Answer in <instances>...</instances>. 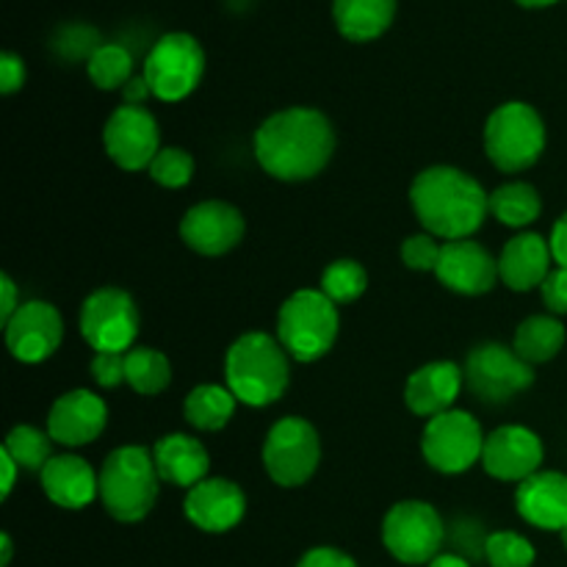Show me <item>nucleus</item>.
Wrapping results in <instances>:
<instances>
[{"label": "nucleus", "instance_id": "c85d7f7f", "mask_svg": "<svg viewBox=\"0 0 567 567\" xmlns=\"http://www.w3.org/2000/svg\"><path fill=\"white\" fill-rule=\"evenodd\" d=\"M125 380L142 396H158L172 380V365L164 352L150 347H133L125 352Z\"/></svg>", "mask_w": 567, "mask_h": 567}, {"label": "nucleus", "instance_id": "c9c22d12", "mask_svg": "<svg viewBox=\"0 0 567 567\" xmlns=\"http://www.w3.org/2000/svg\"><path fill=\"white\" fill-rule=\"evenodd\" d=\"M443 244L432 233H415L402 244V260L413 271H435L441 260Z\"/></svg>", "mask_w": 567, "mask_h": 567}, {"label": "nucleus", "instance_id": "79ce46f5", "mask_svg": "<svg viewBox=\"0 0 567 567\" xmlns=\"http://www.w3.org/2000/svg\"><path fill=\"white\" fill-rule=\"evenodd\" d=\"M548 244H551L554 264L563 266V269H567V210H565L563 216H559L557 225H554Z\"/></svg>", "mask_w": 567, "mask_h": 567}, {"label": "nucleus", "instance_id": "aec40b11", "mask_svg": "<svg viewBox=\"0 0 567 567\" xmlns=\"http://www.w3.org/2000/svg\"><path fill=\"white\" fill-rule=\"evenodd\" d=\"M465 374L452 360H435V363L421 365L413 371L404 385V402L421 419H435V415L449 413L463 391Z\"/></svg>", "mask_w": 567, "mask_h": 567}, {"label": "nucleus", "instance_id": "412c9836", "mask_svg": "<svg viewBox=\"0 0 567 567\" xmlns=\"http://www.w3.org/2000/svg\"><path fill=\"white\" fill-rule=\"evenodd\" d=\"M515 507L526 524L546 532L567 526V476L559 471H537L515 491Z\"/></svg>", "mask_w": 567, "mask_h": 567}, {"label": "nucleus", "instance_id": "5701e85b", "mask_svg": "<svg viewBox=\"0 0 567 567\" xmlns=\"http://www.w3.org/2000/svg\"><path fill=\"white\" fill-rule=\"evenodd\" d=\"M551 264V244L537 233H520L504 247L502 258H498V277L513 291H532L546 282L554 269Z\"/></svg>", "mask_w": 567, "mask_h": 567}, {"label": "nucleus", "instance_id": "4468645a", "mask_svg": "<svg viewBox=\"0 0 567 567\" xmlns=\"http://www.w3.org/2000/svg\"><path fill=\"white\" fill-rule=\"evenodd\" d=\"M244 230H247V221H244L241 210L221 199L197 203L181 219V238L186 241V247L205 258L230 252L244 238Z\"/></svg>", "mask_w": 567, "mask_h": 567}, {"label": "nucleus", "instance_id": "4be33fe9", "mask_svg": "<svg viewBox=\"0 0 567 567\" xmlns=\"http://www.w3.org/2000/svg\"><path fill=\"white\" fill-rule=\"evenodd\" d=\"M42 491L55 507L83 509L100 496V476L92 465L75 454L53 457L42 471Z\"/></svg>", "mask_w": 567, "mask_h": 567}, {"label": "nucleus", "instance_id": "6ab92c4d", "mask_svg": "<svg viewBox=\"0 0 567 567\" xmlns=\"http://www.w3.org/2000/svg\"><path fill=\"white\" fill-rule=\"evenodd\" d=\"M183 509L197 529L221 535V532L236 529L244 520L247 496L230 480H203L188 491Z\"/></svg>", "mask_w": 567, "mask_h": 567}, {"label": "nucleus", "instance_id": "2eb2a0df", "mask_svg": "<svg viewBox=\"0 0 567 567\" xmlns=\"http://www.w3.org/2000/svg\"><path fill=\"white\" fill-rule=\"evenodd\" d=\"M6 347L20 363H42L53 358L64 341V319L50 302H25L6 321Z\"/></svg>", "mask_w": 567, "mask_h": 567}, {"label": "nucleus", "instance_id": "c03bdc74", "mask_svg": "<svg viewBox=\"0 0 567 567\" xmlns=\"http://www.w3.org/2000/svg\"><path fill=\"white\" fill-rule=\"evenodd\" d=\"M0 468H3V485H0V496L9 498V496H11V491H14L17 468H20V465H17L14 460H11L9 454L3 452V449H0Z\"/></svg>", "mask_w": 567, "mask_h": 567}, {"label": "nucleus", "instance_id": "ddd939ff", "mask_svg": "<svg viewBox=\"0 0 567 567\" xmlns=\"http://www.w3.org/2000/svg\"><path fill=\"white\" fill-rule=\"evenodd\" d=\"M103 144L109 158L120 169L138 172L150 169L155 155L161 153L158 120L144 105H120L105 120Z\"/></svg>", "mask_w": 567, "mask_h": 567}, {"label": "nucleus", "instance_id": "49530a36", "mask_svg": "<svg viewBox=\"0 0 567 567\" xmlns=\"http://www.w3.org/2000/svg\"><path fill=\"white\" fill-rule=\"evenodd\" d=\"M11 554H14V546H11L9 535H0V567H9Z\"/></svg>", "mask_w": 567, "mask_h": 567}, {"label": "nucleus", "instance_id": "f8f14e48", "mask_svg": "<svg viewBox=\"0 0 567 567\" xmlns=\"http://www.w3.org/2000/svg\"><path fill=\"white\" fill-rule=\"evenodd\" d=\"M81 336L94 352H131L138 336V308L116 286L97 288L83 299Z\"/></svg>", "mask_w": 567, "mask_h": 567}, {"label": "nucleus", "instance_id": "c756f323", "mask_svg": "<svg viewBox=\"0 0 567 567\" xmlns=\"http://www.w3.org/2000/svg\"><path fill=\"white\" fill-rule=\"evenodd\" d=\"M86 72L92 78V83L103 92L111 89H125V83L133 78V53L125 44L105 42L100 44L92 53V59L86 61Z\"/></svg>", "mask_w": 567, "mask_h": 567}, {"label": "nucleus", "instance_id": "e433bc0d", "mask_svg": "<svg viewBox=\"0 0 567 567\" xmlns=\"http://www.w3.org/2000/svg\"><path fill=\"white\" fill-rule=\"evenodd\" d=\"M92 377L100 388H116L125 380V352H94Z\"/></svg>", "mask_w": 567, "mask_h": 567}, {"label": "nucleus", "instance_id": "dca6fc26", "mask_svg": "<svg viewBox=\"0 0 567 567\" xmlns=\"http://www.w3.org/2000/svg\"><path fill=\"white\" fill-rule=\"evenodd\" d=\"M543 441L526 426H498L491 432L482 452V465L498 482H524L543 465Z\"/></svg>", "mask_w": 567, "mask_h": 567}, {"label": "nucleus", "instance_id": "72a5a7b5", "mask_svg": "<svg viewBox=\"0 0 567 567\" xmlns=\"http://www.w3.org/2000/svg\"><path fill=\"white\" fill-rule=\"evenodd\" d=\"M150 177L164 188H183L194 177V158L181 147H164L150 164Z\"/></svg>", "mask_w": 567, "mask_h": 567}, {"label": "nucleus", "instance_id": "37998d69", "mask_svg": "<svg viewBox=\"0 0 567 567\" xmlns=\"http://www.w3.org/2000/svg\"><path fill=\"white\" fill-rule=\"evenodd\" d=\"M122 94H125L127 105H142L144 100L153 94V89H150L147 78H144V75H133L131 81L125 83V89H122Z\"/></svg>", "mask_w": 567, "mask_h": 567}, {"label": "nucleus", "instance_id": "7ed1b4c3", "mask_svg": "<svg viewBox=\"0 0 567 567\" xmlns=\"http://www.w3.org/2000/svg\"><path fill=\"white\" fill-rule=\"evenodd\" d=\"M225 380L233 396L249 408L275 404L291 382L286 347L266 332H247L227 349Z\"/></svg>", "mask_w": 567, "mask_h": 567}, {"label": "nucleus", "instance_id": "ea45409f", "mask_svg": "<svg viewBox=\"0 0 567 567\" xmlns=\"http://www.w3.org/2000/svg\"><path fill=\"white\" fill-rule=\"evenodd\" d=\"M297 567H358L349 554L338 551V548L321 546V548H310L302 559H299Z\"/></svg>", "mask_w": 567, "mask_h": 567}, {"label": "nucleus", "instance_id": "4c0bfd02", "mask_svg": "<svg viewBox=\"0 0 567 567\" xmlns=\"http://www.w3.org/2000/svg\"><path fill=\"white\" fill-rule=\"evenodd\" d=\"M543 302L551 310V316H565L567 313V269L563 266H554L551 275L546 277V282L540 286Z\"/></svg>", "mask_w": 567, "mask_h": 567}, {"label": "nucleus", "instance_id": "f3484780", "mask_svg": "<svg viewBox=\"0 0 567 567\" xmlns=\"http://www.w3.org/2000/svg\"><path fill=\"white\" fill-rule=\"evenodd\" d=\"M437 280L463 297H482L498 280V260L480 241L460 238L443 244L441 260L435 269Z\"/></svg>", "mask_w": 567, "mask_h": 567}, {"label": "nucleus", "instance_id": "0eeeda50", "mask_svg": "<svg viewBox=\"0 0 567 567\" xmlns=\"http://www.w3.org/2000/svg\"><path fill=\"white\" fill-rule=\"evenodd\" d=\"M144 78L164 103L186 100L205 75V50L192 33L169 31L150 48L144 59Z\"/></svg>", "mask_w": 567, "mask_h": 567}, {"label": "nucleus", "instance_id": "39448f33", "mask_svg": "<svg viewBox=\"0 0 567 567\" xmlns=\"http://www.w3.org/2000/svg\"><path fill=\"white\" fill-rule=\"evenodd\" d=\"M338 330H341V316L336 302L313 288L291 293L277 316V341L299 363L324 358L336 347Z\"/></svg>", "mask_w": 567, "mask_h": 567}, {"label": "nucleus", "instance_id": "cd10ccee", "mask_svg": "<svg viewBox=\"0 0 567 567\" xmlns=\"http://www.w3.org/2000/svg\"><path fill=\"white\" fill-rule=\"evenodd\" d=\"M543 199L532 183H504L491 194V216L507 227H526L540 216Z\"/></svg>", "mask_w": 567, "mask_h": 567}, {"label": "nucleus", "instance_id": "20e7f679", "mask_svg": "<svg viewBox=\"0 0 567 567\" xmlns=\"http://www.w3.org/2000/svg\"><path fill=\"white\" fill-rule=\"evenodd\" d=\"M158 468L150 449L120 446L100 468V502L111 518L138 524L158 502Z\"/></svg>", "mask_w": 567, "mask_h": 567}, {"label": "nucleus", "instance_id": "bb28decb", "mask_svg": "<svg viewBox=\"0 0 567 567\" xmlns=\"http://www.w3.org/2000/svg\"><path fill=\"white\" fill-rule=\"evenodd\" d=\"M236 402L230 388L221 385H197L186 396L183 404V415L194 430L203 432H219L230 424L233 413H236Z\"/></svg>", "mask_w": 567, "mask_h": 567}, {"label": "nucleus", "instance_id": "f704fd0d", "mask_svg": "<svg viewBox=\"0 0 567 567\" xmlns=\"http://www.w3.org/2000/svg\"><path fill=\"white\" fill-rule=\"evenodd\" d=\"M100 44L103 42H100L97 31L89 25H66V28H61L53 39L55 53L64 55V59H70V61H75V59L89 61Z\"/></svg>", "mask_w": 567, "mask_h": 567}, {"label": "nucleus", "instance_id": "423d86ee", "mask_svg": "<svg viewBox=\"0 0 567 567\" xmlns=\"http://www.w3.org/2000/svg\"><path fill=\"white\" fill-rule=\"evenodd\" d=\"M546 150V122L529 103L498 105L485 125V153L502 172H524Z\"/></svg>", "mask_w": 567, "mask_h": 567}, {"label": "nucleus", "instance_id": "393cba45", "mask_svg": "<svg viewBox=\"0 0 567 567\" xmlns=\"http://www.w3.org/2000/svg\"><path fill=\"white\" fill-rule=\"evenodd\" d=\"M399 0H332V20L349 42H374L396 20Z\"/></svg>", "mask_w": 567, "mask_h": 567}, {"label": "nucleus", "instance_id": "f03ea898", "mask_svg": "<svg viewBox=\"0 0 567 567\" xmlns=\"http://www.w3.org/2000/svg\"><path fill=\"white\" fill-rule=\"evenodd\" d=\"M410 203L426 233L446 241L471 238L491 214V194L457 166H430L410 186Z\"/></svg>", "mask_w": 567, "mask_h": 567}, {"label": "nucleus", "instance_id": "6e6552de", "mask_svg": "<svg viewBox=\"0 0 567 567\" xmlns=\"http://www.w3.org/2000/svg\"><path fill=\"white\" fill-rule=\"evenodd\" d=\"M321 463L319 432L299 415L280 419L264 443V468L280 487H299L316 474Z\"/></svg>", "mask_w": 567, "mask_h": 567}, {"label": "nucleus", "instance_id": "a878e982", "mask_svg": "<svg viewBox=\"0 0 567 567\" xmlns=\"http://www.w3.org/2000/svg\"><path fill=\"white\" fill-rule=\"evenodd\" d=\"M565 347V327L557 316H529L515 330L513 349L529 365L548 363L557 358Z\"/></svg>", "mask_w": 567, "mask_h": 567}, {"label": "nucleus", "instance_id": "2f4dec72", "mask_svg": "<svg viewBox=\"0 0 567 567\" xmlns=\"http://www.w3.org/2000/svg\"><path fill=\"white\" fill-rule=\"evenodd\" d=\"M369 288V275H365L363 266L358 260H332L330 266L321 275V288L319 291L324 297H330L336 305H347L360 299Z\"/></svg>", "mask_w": 567, "mask_h": 567}, {"label": "nucleus", "instance_id": "1a4fd4ad", "mask_svg": "<svg viewBox=\"0 0 567 567\" xmlns=\"http://www.w3.org/2000/svg\"><path fill=\"white\" fill-rule=\"evenodd\" d=\"M446 526L426 502H399L382 520V543L404 565H430L441 554Z\"/></svg>", "mask_w": 567, "mask_h": 567}, {"label": "nucleus", "instance_id": "473e14b6", "mask_svg": "<svg viewBox=\"0 0 567 567\" xmlns=\"http://www.w3.org/2000/svg\"><path fill=\"white\" fill-rule=\"evenodd\" d=\"M485 557L491 567H532L535 546L518 532H493L487 535Z\"/></svg>", "mask_w": 567, "mask_h": 567}, {"label": "nucleus", "instance_id": "9b49d317", "mask_svg": "<svg viewBox=\"0 0 567 567\" xmlns=\"http://www.w3.org/2000/svg\"><path fill=\"white\" fill-rule=\"evenodd\" d=\"M485 441V432L474 415L465 410H449L430 419L421 437V452L426 463L441 474H463L482 463Z\"/></svg>", "mask_w": 567, "mask_h": 567}, {"label": "nucleus", "instance_id": "58836bf2", "mask_svg": "<svg viewBox=\"0 0 567 567\" xmlns=\"http://www.w3.org/2000/svg\"><path fill=\"white\" fill-rule=\"evenodd\" d=\"M22 83H25V61L17 53H11V50H6L0 55V92L14 94L20 92Z\"/></svg>", "mask_w": 567, "mask_h": 567}, {"label": "nucleus", "instance_id": "a18cd8bd", "mask_svg": "<svg viewBox=\"0 0 567 567\" xmlns=\"http://www.w3.org/2000/svg\"><path fill=\"white\" fill-rule=\"evenodd\" d=\"M430 567H471V563L465 557H460V554H437Z\"/></svg>", "mask_w": 567, "mask_h": 567}, {"label": "nucleus", "instance_id": "a211bd4d", "mask_svg": "<svg viewBox=\"0 0 567 567\" xmlns=\"http://www.w3.org/2000/svg\"><path fill=\"white\" fill-rule=\"evenodd\" d=\"M109 424V408L92 391H70L59 396L48 415V435L61 446H86L97 441Z\"/></svg>", "mask_w": 567, "mask_h": 567}, {"label": "nucleus", "instance_id": "a19ab883", "mask_svg": "<svg viewBox=\"0 0 567 567\" xmlns=\"http://www.w3.org/2000/svg\"><path fill=\"white\" fill-rule=\"evenodd\" d=\"M20 310V293L9 275H0V321H9Z\"/></svg>", "mask_w": 567, "mask_h": 567}, {"label": "nucleus", "instance_id": "de8ad7c7", "mask_svg": "<svg viewBox=\"0 0 567 567\" xmlns=\"http://www.w3.org/2000/svg\"><path fill=\"white\" fill-rule=\"evenodd\" d=\"M518 6H524V9H548V6L559 3V0H515Z\"/></svg>", "mask_w": 567, "mask_h": 567}, {"label": "nucleus", "instance_id": "f257e3e1", "mask_svg": "<svg viewBox=\"0 0 567 567\" xmlns=\"http://www.w3.org/2000/svg\"><path fill=\"white\" fill-rule=\"evenodd\" d=\"M336 153V131L321 111L293 105L271 114L255 133V158L266 175L302 183L321 175Z\"/></svg>", "mask_w": 567, "mask_h": 567}, {"label": "nucleus", "instance_id": "7c9ffc66", "mask_svg": "<svg viewBox=\"0 0 567 567\" xmlns=\"http://www.w3.org/2000/svg\"><path fill=\"white\" fill-rule=\"evenodd\" d=\"M3 452L14 460L20 468L39 471L42 474L44 465L53 460V437L48 432L37 430V426L20 424L6 435Z\"/></svg>", "mask_w": 567, "mask_h": 567}, {"label": "nucleus", "instance_id": "9d476101", "mask_svg": "<svg viewBox=\"0 0 567 567\" xmlns=\"http://www.w3.org/2000/svg\"><path fill=\"white\" fill-rule=\"evenodd\" d=\"M463 374L471 393L485 404L509 402L535 382V371L515 349L493 341L471 349Z\"/></svg>", "mask_w": 567, "mask_h": 567}, {"label": "nucleus", "instance_id": "b1692460", "mask_svg": "<svg viewBox=\"0 0 567 567\" xmlns=\"http://www.w3.org/2000/svg\"><path fill=\"white\" fill-rule=\"evenodd\" d=\"M153 457L161 482H169V485L192 491L194 485L208 480V449H205L197 437L183 435V432L161 437L153 449Z\"/></svg>", "mask_w": 567, "mask_h": 567}, {"label": "nucleus", "instance_id": "09e8293b", "mask_svg": "<svg viewBox=\"0 0 567 567\" xmlns=\"http://www.w3.org/2000/svg\"><path fill=\"white\" fill-rule=\"evenodd\" d=\"M559 535H563V543H565V548H567V526H565L563 532H559Z\"/></svg>", "mask_w": 567, "mask_h": 567}]
</instances>
